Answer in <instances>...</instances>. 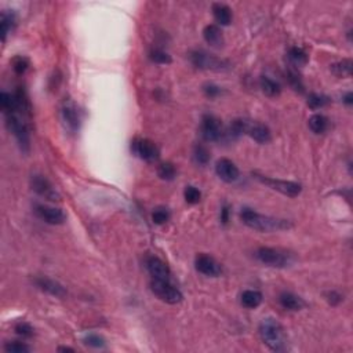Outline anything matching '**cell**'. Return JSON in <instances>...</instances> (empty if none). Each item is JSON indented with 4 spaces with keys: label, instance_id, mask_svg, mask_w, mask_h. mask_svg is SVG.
Returning a JSON list of instances; mask_svg holds the SVG:
<instances>
[{
    "label": "cell",
    "instance_id": "1",
    "mask_svg": "<svg viewBox=\"0 0 353 353\" xmlns=\"http://www.w3.org/2000/svg\"><path fill=\"white\" fill-rule=\"evenodd\" d=\"M240 218L243 221L244 225L258 232H277V230H284L291 228V224L286 220H279V218H272L268 215H262L254 211L253 209L244 207L240 213Z\"/></svg>",
    "mask_w": 353,
    "mask_h": 353
},
{
    "label": "cell",
    "instance_id": "2",
    "mask_svg": "<svg viewBox=\"0 0 353 353\" xmlns=\"http://www.w3.org/2000/svg\"><path fill=\"white\" fill-rule=\"evenodd\" d=\"M259 335H261L263 344L271 350L282 352L287 349L286 333H284L283 326L277 320L272 317L263 319L259 325Z\"/></svg>",
    "mask_w": 353,
    "mask_h": 353
},
{
    "label": "cell",
    "instance_id": "3",
    "mask_svg": "<svg viewBox=\"0 0 353 353\" xmlns=\"http://www.w3.org/2000/svg\"><path fill=\"white\" fill-rule=\"evenodd\" d=\"M255 257L261 263L272 268H287L294 262L292 254L280 248L259 247L255 251Z\"/></svg>",
    "mask_w": 353,
    "mask_h": 353
},
{
    "label": "cell",
    "instance_id": "4",
    "mask_svg": "<svg viewBox=\"0 0 353 353\" xmlns=\"http://www.w3.org/2000/svg\"><path fill=\"white\" fill-rule=\"evenodd\" d=\"M191 62L193 67L197 69H203V71H214L221 72L229 69L230 64L224 58L215 57L213 54L205 53V51H192L191 53Z\"/></svg>",
    "mask_w": 353,
    "mask_h": 353
},
{
    "label": "cell",
    "instance_id": "5",
    "mask_svg": "<svg viewBox=\"0 0 353 353\" xmlns=\"http://www.w3.org/2000/svg\"><path fill=\"white\" fill-rule=\"evenodd\" d=\"M151 290L159 300L170 305L180 304L182 301V292L171 283V280H155L151 282Z\"/></svg>",
    "mask_w": 353,
    "mask_h": 353
},
{
    "label": "cell",
    "instance_id": "6",
    "mask_svg": "<svg viewBox=\"0 0 353 353\" xmlns=\"http://www.w3.org/2000/svg\"><path fill=\"white\" fill-rule=\"evenodd\" d=\"M258 181L262 182L263 185L269 186L273 191L280 192L282 195H286L288 197H296L301 193L302 191V186L298 184V182L294 181H284V180H276V178H271V176L261 175L258 172H254L253 174Z\"/></svg>",
    "mask_w": 353,
    "mask_h": 353
},
{
    "label": "cell",
    "instance_id": "7",
    "mask_svg": "<svg viewBox=\"0 0 353 353\" xmlns=\"http://www.w3.org/2000/svg\"><path fill=\"white\" fill-rule=\"evenodd\" d=\"M62 123L69 133H76L80 127V112L72 100H65L61 106Z\"/></svg>",
    "mask_w": 353,
    "mask_h": 353
},
{
    "label": "cell",
    "instance_id": "8",
    "mask_svg": "<svg viewBox=\"0 0 353 353\" xmlns=\"http://www.w3.org/2000/svg\"><path fill=\"white\" fill-rule=\"evenodd\" d=\"M31 186H32V191L36 192L39 196H42L47 200H60V195L55 191V188L44 175L35 174V175L31 176Z\"/></svg>",
    "mask_w": 353,
    "mask_h": 353
},
{
    "label": "cell",
    "instance_id": "9",
    "mask_svg": "<svg viewBox=\"0 0 353 353\" xmlns=\"http://www.w3.org/2000/svg\"><path fill=\"white\" fill-rule=\"evenodd\" d=\"M200 134L207 142H215L222 137V127L220 120L213 115H204L201 119Z\"/></svg>",
    "mask_w": 353,
    "mask_h": 353
},
{
    "label": "cell",
    "instance_id": "10",
    "mask_svg": "<svg viewBox=\"0 0 353 353\" xmlns=\"http://www.w3.org/2000/svg\"><path fill=\"white\" fill-rule=\"evenodd\" d=\"M133 152L141 158L145 162H155L159 158V149L156 143L152 142L151 139L138 138L135 139L131 145Z\"/></svg>",
    "mask_w": 353,
    "mask_h": 353
},
{
    "label": "cell",
    "instance_id": "11",
    "mask_svg": "<svg viewBox=\"0 0 353 353\" xmlns=\"http://www.w3.org/2000/svg\"><path fill=\"white\" fill-rule=\"evenodd\" d=\"M35 213H36V215H38L40 220L50 225H61L67 220L64 211L61 209L53 207V205L38 204L35 207Z\"/></svg>",
    "mask_w": 353,
    "mask_h": 353
},
{
    "label": "cell",
    "instance_id": "12",
    "mask_svg": "<svg viewBox=\"0 0 353 353\" xmlns=\"http://www.w3.org/2000/svg\"><path fill=\"white\" fill-rule=\"evenodd\" d=\"M195 268L197 272H200L201 275L209 277H217L220 276L222 269L221 265L211 255L207 254H199L195 259Z\"/></svg>",
    "mask_w": 353,
    "mask_h": 353
},
{
    "label": "cell",
    "instance_id": "13",
    "mask_svg": "<svg viewBox=\"0 0 353 353\" xmlns=\"http://www.w3.org/2000/svg\"><path fill=\"white\" fill-rule=\"evenodd\" d=\"M243 134L250 135L254 141L258 143H268L272 139L271 130L267 126L259 122H251V120H244V130Z\"/></svg>",
    "mask_w": 353,
    "mask_h": 353
},
{
    "label": "cell",
    "instance_id": "14",
    "mask_svg": "<svg viewBox=\"0 0 353 353\" xmlns=\"http://www.w3.org/2000/svg\"><path fill=\"white\" fill-rule=\"evenodd\" d=\"M145 267H146V271L149 272V275L152 276V279L155 280H171L170 276H171V272L166 263L163 262L162 259L155 255H151V257L146 258L145 261Z\"/></svg>",
    "mask_w": 353,
    "mask_h": 353
},
{
    "label": "cell",
    "instance_id": "15",
    "mask_svg": "<svg viewBox=\"0 0 353 353\" xmlns=\"http://www.w3.org/2000/svg\"><path fill=\"white\" fill-rule=\"evenodd\" d=\"M215 172H217V175L220 176L222 181L228 182V184L238 181L239 174H240L238 166L232 160L225 158L220 159L217 162V164H215Z\"/></svg>",
    "mask_w": 353,
    "mask_h": 353
},
{
    "label": "cell",
    "instance_id": "16",
    "mask_svg": "<svg viewBox=\"0 0 353 353\" xmlns=\"http://www.w3.org/2000/svg\"><path fill=\"white\" fill-rule=\"evenodd\" d=\"M34 283L39 290L47 292V294H50V296L57 297V298H64V297L67 296V290H65V287L62 286L61 283H58L55 282V280H53V279H50V277H44V276L35 277Z\"/></svg>",
    "mask_w": 353,
    "mask_h": 353
},
{
    "label": "cell",
    "instance_id": "17",
    "mask_svg": "<svg viewBox=\"0 0 353 353\" xmlns=\"http://www.w3.org/2000/svg\"><path fill=\"white\" fill-rule=\"evenodd\" d=\"M279 304L282 305L283 309L291 310V312H297V310L305 308V301L292 292H282L279 296Z\"/></svg>",
    "mask_w": 353,
    "mask_h": 353
},
{
    "label": "cell",
    "instance_id": "18",
    "mask_svg": "<svg viewBox=\"0 0 353 353\" xmlns=\"http://www.w3.org/2000/svg\"><path fill=\"white\" fill-rule=\"evenodd\" d=\"M203 38L213 47H222L224 44V35L218 25H207L203 31Z\"/></svg>",
    "mask_w": 353,
    "mask_h": 353
},
{
    "label": "cell",
    "instance_id": "19",
    "mask_svg": "<svg viewBox=\"0 0 353 353\" xmlns=\"http://www.w3.org/2000/svg\"><path fill=\"white\" fill-rule=\"evenodd\" d=\"M213 14L215 21L222 26H226L232 22V11L224 3H214L213 5Z\"/></svg>",
    "mask_w": 353,
    "mask_h": 353
},
{
    "label": "cell",
    "instance_id": "20",
    "mask_svg": "<svg viewBox=\"0 0 353 353\" xmlns=\"http://www.w3.org/2000/svg\"><path fill=\"white\" fill-rule=\"evenodd\" d=\"M240 301H242V305L247 309H255L258 306L261 305L262 302V294L257 290H246V291L242 292V297H240Z\"/></svg>",
    "mask_w": 353,
    "mask_h": 353
},
{
    "label": "cell",
    "instance_id": "21",
    "mask_svg": "<svg viewBox=\"0 0 353 353\" xmlns=\"http://www.w3.org/2000/svg\"><path fill=\"white\" fill-rule=\"evenodd\" d=\"M15 25V15L14 13H7V11H3L2 15H0V29H2V40L6 42V38L7 35L13 31Z\"/></svg>",
    "mask_w": 353,
    "mask_h": 353
},
{
    "label": "cell",
    "instance_id": "22",
    "mask_svg": "<svg viewBox=\"0 0 353 353\" xmlns=\"http://www.w3.org/2000/svg\"><path fill=\"white\" fill-rule=\"evenodd\" d=\"M259 86L262 89V91L268 97H277L282 93V87L277 83L276 80H273L271 77L262 76L259 80Z\"/></svg>",
    "mask_w": 353,
    "mask_h": 353
},
{
    "label": "cell",
    "instance_id": "23",
    "mask_svg": "<svg viewBox=\"0 0 353 353\" xmlns=\"http://www.w3.org/2000/svg\"><path fill=\"white\" fill-rule=\"evenodd\" d=\"M287 57H288V60H290V62H291L292 65H296V67H304V65H306L308 60H309L305 50L301 47L290 48Z\"/></svg>",
    "mask_w": 353,
    "mask_h": 353
},
{
    "label": "cell",
    "instance_id": "24",
    "mask_svg": "<svg viewBox=\"0 0 353 353\" xmlns=\"http://www.w3.org/2000/svg\"><path fill=\"white\" fill-rule=\"evenodd\" d=\"M309 129L315 134H323L329 129V119L325 115L316 113L309 119Z\"/></svg>",
    "mask_w": 353,
    "mask_h": 353
},
{
    "label": "cell",
    "instance_id": "25",
    "mask_svg": "<svg viewBox=\"0 0 353 353\" xmlns=\"http://www.w3.org/2000/svg\"><path fill=\"white\" fill-rule=\"evenodd\" d=\"M331 71L334 75L339 77H350L352 75V61L350 60H342L331 65Z\"/></svg>",
    "mask_w": 353,
    "mask_h": 353
},
{
    "label": "cell",
    "instance_id": "26",
    "mask_svg": "<svg viewBox=\"0 0 353 353\" xmlns=\"http://www.w3.org/2000/svg\"><path fill=\"white\" fill-rule=\"evenodd\" d=\"M193 159L197 164L200 166H205L207 163L210 162V151L207 149V146L197 143L193 148Z\"/></svg>",
    "mask_w": 353,
    "mask_h": 353
},
{
    "label": "cell",
    "instance_id": "27",
    "mask_svg": "<svg viewBox=\"0 0 353 353\" xmlns=\"http://www.w3.org/2000/svg\"><path fill=\"white\" fill-rule=\"evenodd\" d=\"M158 175L164 181H172L176 175L175 166L172 163H162L158 168Z\"/></svg>",
    "mask_w": 353,
    "mask_h": 353
},
{
    "label": "cell",
    "instance_id": "28",
    "mask_svg": "<svg viewBox=\"0 0 353 353\" xmlns=\"http://www.w3.org/2000/svg\"><path fill=\"white\" fill-rule=\"evenodd\" d=\"M329 104L330 98L323 96V94H310L309 98H308V105L312 109H320V108H325Z\"/></svg>",
    "mask_w": 353,
    "mask_h": 353
},
{
    "label": "cell",
    "instance_id": "29",
    "mask_svg": "<svg viewBox=\"0 0 353 353\" xmlns=\"http://www.w3.org/2000/svg\"><path fill=\"white\" fill-rule=\"evenodd\" d=\"M184 197H185L186 203H189V204H197L201 199V193L197 188L189 185L186 186L185 191H184Z\"/></svg>",
    "mask_w": 353,
    "mask_h": 353
},
{
    "label": "cell",
    "instance_id": "30",
    "mask_svg": "<svg viewBox=\"0 0 353 353\" xmlns=\"http://www.w3.org/2000/svg\"><path fill=\"white\" fill-rule=\"evenodd\" d=\"M149 58L156 64H170L171 62V57L160 48H152L149 51Z\"/></svg>",
    "mask_w": 353,
    "mask_h": 353
},
{
    "label": "cell",
    "instance_id": "31",
    "mask_svg": "<svg viewBox=\"0 0 353 353\" xmlns=\"http://www.w3.org/2000/svg\"><path fill=\"white\" fill-rule=\"evenodd\" d=\"M5 350L7 353H28L31 349L24 342H18V341H13V342H7L5 345Z\"/></svg>",
    "mask_w": 353,
    "mask_h": 353
},
{
    "label": "cell",
    "instance_id": "32",
    "mask_svg": "<svg viewBox=\"0 0 353 353\" xmlns=\"http://www.w3.org/2000/svg\"><path fill=\"white\" fill-rule=\"evenodd\" d=\"M168 218H170V213H168L167 209H164V207H158L156 210L153 211L152 221L156 225L166 224L168 221Z\"/></svg>",
    "mask_w": 353,
    "mask_h": 353
},
{
    "label": "cell",
    "instance_id": "33",
    "mask_svg": "<svg viewBox=\"0 0 353 353\" xmlns=\"http://www.w3.org/2000/svg\"><path fill=\"white\" fill-rule=\"evenodd\" d=\"M28 68H29L28 58H25V57L14 58V61H13V69H14V72L17 73V75H24Z\"/></svg>",
    "mask_w": 353,
    "mask_h": 353
},
{
    "label": "cell",
    "instance_id": "34",
    "mask_svg": "<svg viewBox=\"0 0 353 353\" xmlns=\"http://www.w3.org/2000/svg\"><path fill=\"white\" fill-rule=\"evenodd\" d=\"M287 79H288V83H290V86H291L294 90L300 91V93L304 91V83H302V80H301L300 76H298V73H296V72L292 71H288Z\"/></svg>",
    "mask_w": 353,
    "mask_h": 353
},
{
    "label": "cell",
    "instance_id": "35",
    "mask_svg": "<svg viewBox=\"0 0 353 353\" xmlns=\"http://www.w3.org/2000/svg\"><path fill=\"white\" fill-rule=\"evenodd\" d=\"M84 344L91 346V348H102L105 345V339L100 337V335L90 334L84 338Z\"/></svg>",
    "mask_w": 353,
    "mask_h": 353
},
{
    "label": "cell",
    "instance_id": "36",
    "mask_svg": "<svg viewBox=\"0 0 353 353\" xmlns=\"http://www.w3.org/2000/svg\"><path fill=\"white\" fill-rule=\"evenodd\" d=\"M14 330L17 334L21 335V337H25V338L32 337V334H34V329H32V326L28 325V323H24V321H21V323H18V325L15 326Z\"/></svg>",
    "mask_w": 353,
    "mask_h": 353
},
{
    "label": "cell",
    "instance_id": "37",
    "mask_svg": "<svg viewBox=\"0 0 353 353\" xmlns=\"http://www.w3.org/2000/svg\"><path fill=\"white\" fill-rule=\"evenodd\" d=\"M203 90H204L205 96L210 97V98H214V97L221 94V89L218 86H215V84H205Z\"/></svg>",
    "mask_w": 353,
    "mask_h": 353
},
{
    "label": "cell",
    "instance_id": "38",
    "mask_svg": "<svg viewBox=\"0 0 353 353\" xmlns=\"http://www.w3.org/2000/svg\"><path fill=\"white\" fill-rule=\"evenodd\" d=\"M229 214H230L229 205L225 204L224 207L221 209V222H222V224H228V222H229Z\"/></svg>",
    "mask_w": 353,
    "mask_h": 353
},
{
    "label": "cell",
    "instance_id": "39",
    "mask_svg": "<svg viewBox=\"0 0 353 353\" xmlns=\"http://www.w3.org/2000/svg\"><path fill=\"white\" fill-rule=\"evenodd\" d=\"M327 297H329L327 300H329V302L331 305H337V304H339V302L342 301V297L335 291H330L329 294H327Z\"/></svg>",
    "mask_w": 353,
    "mask_h": 353
},
{
    "label": "cell",
    "instance_id": "40",
    "mask_svg": "<svg viewBox=\"0 0 353 353\" xmlns=\"http://www.w3.org/2000/svg\"><path fill=\"white\" fill-rule=\"evenodd\" d=\"M344 102L346 104V105H352L353 104V94L352 93H348V94L344 97Z\"/></svg>",
    "mask_w": 353,
    "mask_h": 353
},
{
    "label": "cell",
    "instance_id": "41",
    "mask_svg": "<svg viewBox=\"0 0 353 353\" xmlns=\"http://www.w3.org/2000/svg\"><path fill=\"white\" fill-rule=\"evenodd\" d=\"M58 350H60V352H73V349L65 348V346H64V348H58Z\"/></svg>",
    "mask_w": 353,
    "mask_h": 353
}]
</instances>
